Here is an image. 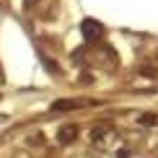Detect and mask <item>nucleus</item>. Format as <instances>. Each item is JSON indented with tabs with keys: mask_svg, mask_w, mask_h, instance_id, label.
Wrapping results in <instances>:
<instances>
[{
	"mask_svg": "<svg viewBox=\"0 0 158 158\" xmlns=\"http://www.w3.org/2000/svg\"><path fill=\"white\" fill-rule=\"evenodd\" d=\"M83 36L88 39V42L98 39V36H101V26H98L96 21H85V23H83Z\"/></svg>",
	"mask_w": 158,
	"mask_h": 158,
	"instance_id": "f257e3e1",
	"label": "nucleus"
}]
</instances>
